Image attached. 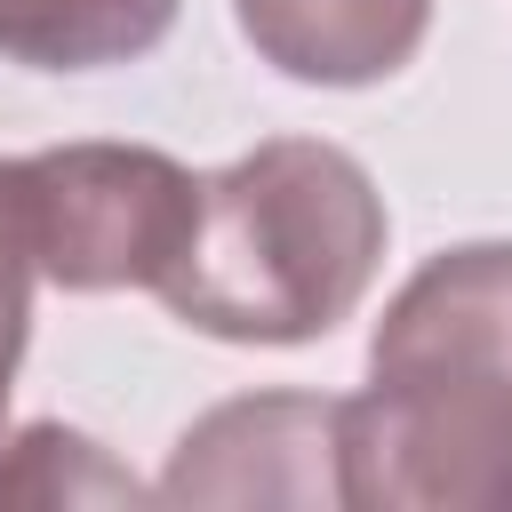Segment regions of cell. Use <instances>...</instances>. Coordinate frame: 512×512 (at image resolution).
I'll list each match as a JSON object with an SVG mask.
<instances>
[{
	"mask_svg": "<svg viewBox=\"0 0 512 512\" xmlns=\"http://www.w3.org/2000/svg\"><path fill=\"white\" fill-rule=\"evenodd\" d=\"M512 512V240L408 272L344 400V512Z\"/></svg>",
	"mask_w": 512,
	"mask_h": 512,
	"instance_id": "obj_1",
	"label": "cell"
},
{
	"mask_svg": "<svg viewBox=\"0 0 512 512\" xmlns=\"http://www.w3.org/2000/svg\"><path fill=\"white\" fill-rule=\"evenodd\" d=\"M384 240V192L344 144L272 136L208 176L160 304L216 344H320L360 312Z\"/></svg>",
	"mask_w": 512,
	"mask_h": 512,
	"instance_id": "obj_2",
	"label": "cell"
},
{
	"mask_svg": "<svg viewBox=\"0 0 512 512\" xmlns=\"http://www.w3.org/2000/svg\"><path fill=\"white\" fill-rule=\"evenodd\" d=\"M24 240L48 288L112 296V288H168L200 232V192L176 152L160 144H48L8 160Z\"/></svg>",
	"mask_w": 512,
	"mask_h": 512,
	"instance_id": "obj_3",
	"label": "cell"
},
{
	"mask_svg": "<svg viewBox=\"0 0 512 512\" xmlns=\"http://www.w3.org/2000/svg\"><path fill=\"white\" fill-rule=\"evenodd\" d=\"M160 504H344V400L248 392L208 408L152 480Z\"/></svg>",
	"mask_w": 512,
	"mask_h": 512,
	"instance_id": "obj_4",
	"label": "cell"
},
{
	"mask_svg": "<svg viewBox=\"0 0 512 512\" xmlns=\"http://www.w3.org/2000/svg\"><path fill=\"white\" fill-rule=\"evenodd\" d=\"M232 16L240 40L304 88H376L432 32V0H232Z\"/></svg>",
	"mask_w": 512,
	"mask_h": 512,
	"instance_id": "obj_5",
	"label": "cell"
},
{
	"mask_svg": "<svg viewBox=\"0 0 512 512\" xmlns=\"http://www.w3.org/2000/svg\"><path fill=\"white\" fill-rule=\"evenodd\" d=\"M184 0H0V64L24 72H104L136 64L176 32Z\"/></svg>",
	"mask_w": 512,
	"mask_h": 512,
	"instance_id": "obj_6",
	"label": "cell"
},
{
	"mask_svg": "<svg viewBox=\"0 0 512 512\" xmlns=\"http://www.w3.org/2000/svg\"><path fill=\"white\" fill-rule=\"evenodd\" d=\"M136 496H152V488L72 424H24L0 440V504L56 512V504H136Z\"/></svg>",
	"mask_w": 512,
	"mask_h": 512,
	"instance_id": "obj_7",
	"label": "cell"
},
{
	"mask_svg": "<svg viewBox=\"0 0 512 512\" xmlns=\"http://www.w3.org/2000/svg\"><path fill=\"white\" fill-rule=\"evenodd\" d=\"M32 240H24V208H16V176L0 160V440H8V384H16V360H24V336H32Z\"/></svg>",
	"mask_w": 512,
	"mask_h": 512,
	"instance_id": "obj_8",
	"label": "cell"
}]
</instances>
